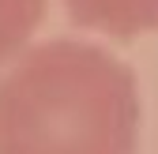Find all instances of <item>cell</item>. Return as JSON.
<instances>
[{
	"mask_svg": "<svg viewBox=\"0 0 158 154\" xmlns=\"http://www.w3.org/2000/svg\"><path fill=\"white\" fill-rule=\"evenodd\" d=\"M68 19L83 30L128 42L158 30V0H60Z\"/></svg>",
	"mask_w": 158,
	"mask_h": 154,
	"instance_id": "cell-2",
	"label": "cell"
},
{
	"mask_svg": "<svg viewBox=\"0 0 158 154\" xmlns=\"http://www.w3.org/2000/svg\"><path fill=\"white\" fill-rule=\"evenodd\" d=\"M42 15L45 0H0V75L30 45L34 30L42 26Z\"/></svg>",
	"mask_w": 158,
	"mask_h": 154,
	"instance_id": "cell-3",
	"label": "cell"
},
{
	"mask_svg": "<svg viewBox=\"0 0 158 154\" xmlns=\"http://www.w3.org/2000/svg\"><path fill=\"white\" fill-rule=\"evenodd\" d=\"M139 87L94 42L27 45L0 75V154H135Z\"/></svg>",
	"mask_w": 158,
	"mask_h": 154,
	"instance_id": "cell-1",
	"label": "cell"
}]
</instances>
